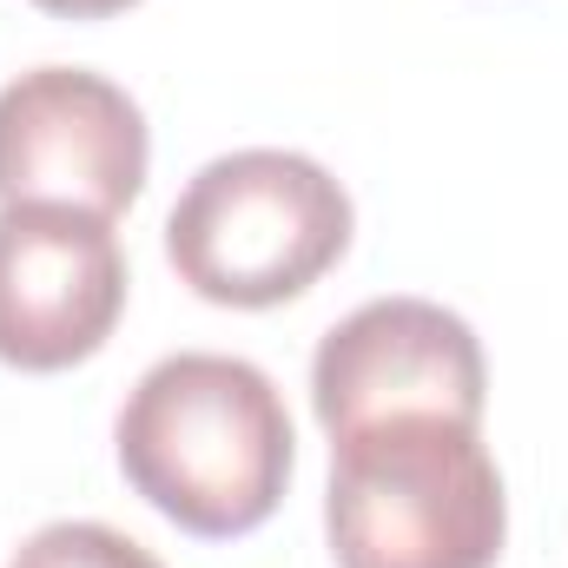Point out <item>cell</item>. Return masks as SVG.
<instances>
[{
	"label": "cell",
	"instance_id": "1",
	"mask_svg": "<svg viewBox=\"0 0 568 568\" xmlns=\"http://www.w3.org/2000/svg\"><path fill=\"white\" fill-rule=\"evenodd\" d=\"M120 469L185 536H252L291 483V417L278 384L219 351L159 357L120 410Z\"/></svg>",
	"mask_w": 568,
	"mask_h": 568
},
{
	"label": "cell",
	"instance_id": "2",
	"mask_svg": "<svg viewBox=\"0 0 568 568\" xmlns=\"http://www.w3.org/2000/svg\"><path fill=\"white\" fill-rule=\"evenodd\" d=\"M324 529L337 568H496L509 503L483 429L384 417L331 436Z\"/></svg>",
	"mask_w": 568,
	"mask_h": 568
},
{
	"label": "cell",
	"instance_id": "3",
	"mask_svg": "<svg viewBox=\"0 0 568 568\" xmlns=\"http://www.w3.org/2000/svg\"><path fill=\"white\" fill-rule=\"evenodd\" d=\"M351 245V192L304 152L252 145L192 172L165 219V258L205 304L272 311Z\"/></svg>",
	"mask_w": 568,
	"mask_h": 568
},
{
	"label": "cell",
	"instance_id": "4",
	"mask_svg": "<svg viewBox=\"0 0 568 568\" xmlns=\"http://www.w3.org/2000/svg\"><path fill=\"white\" fill-rule=\"evenodd\" d=\"M145 113L87 67H33L0 87V205H80L120 219L145 185Z\"/></svg>",
	"mask_w": 568,
	"mask_h": 568
},
{
	"label": "cell",
	"instance_id": "5",
	"mask_svg": "<svg viewBox=\"0 0 568 568\" xmlns=\"http://www.w3.org/2000/svg\"><path fill=\"white\" fill-rule=\"evenodd\" d=\"M489 371L476 331L429 297H377L324 331L311 357V404L331 436L384 417L483 424Z\"/></svg>",
	"mask_w": 568,
	"mask_h": 568
},
{
	"label": "cell",
	"instance_id": "6",
	"mask_svg": "<svg viewBox=\"0 0 568 568\" xmlns=\"http://www.w3.org/2000/svg\"><path fill=\"white\" fill-rule=\"evenodd\" d=\"M126 311L113 219L80 205H0V364L73 371Z\"/></svg>",
	"mask_w": 568,
	"mask_h": 568
},
{
	"label": "cell",
	"instance_id": "7",
	"mask_svg": "<svg viewBox=\"0 0 568 568\" xmlns=\"http://www.w3.org/2000/svg\"><path fill=\"white\" fill-rule=\"evenodd\" d=\"M7 568H165L152 549H140L133 536L106 529V523H47L33 529Z\"/></svg>",
	"mask_w": 568,
	"mask_h": 568
},
{
	"label": "cell",
	"instance_id": "8",
	"mask_svg": "<svg viewBox=\"0 0 568 568\" xmlns=\"http://www.w3.org/2000/svg\"><path fill=\"white\" fill-rule=\"evenodd\" d=\"M40 13H60V20H106V13H126L133 0H33Z\"/></svg>",
	"mask_w": 568,
	"mask_h": 568
}]
</instances>
